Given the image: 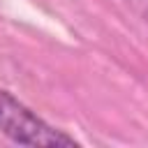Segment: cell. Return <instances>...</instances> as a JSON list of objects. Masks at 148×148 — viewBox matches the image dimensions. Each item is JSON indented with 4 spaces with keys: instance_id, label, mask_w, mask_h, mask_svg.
Returning <instances> with one entry per match:
<instances>
[{
    "instance_id": "6da1fadb",
    "label": "cell",
    "mask_w": 148,
    "mask_h": 148,
    "mask_svg": "<svg viewBox=\"0 0 148 148\" xmlns=\"http://www.w3.org/2000/svg\"><path fill=\"white\" fill-rule=\"evenodd\" d=\"M0 132L18 146L32 148H60L79 146V141L39 118L32 109L18 102L12 92L0 88Z\"/></svg>"
}]
</instances>
